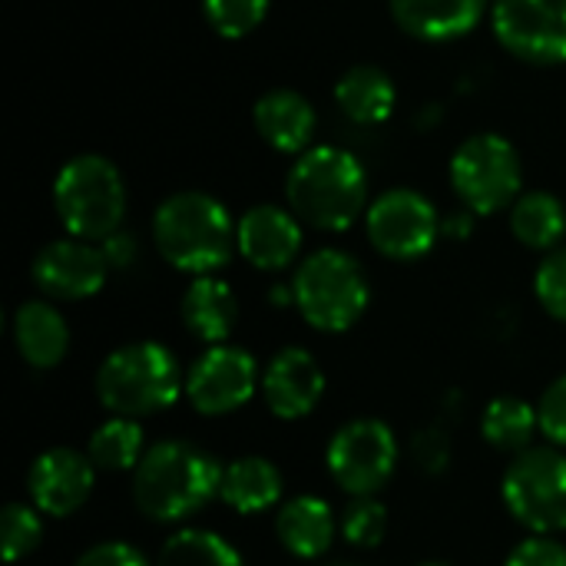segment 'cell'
I'll return each instance as SVG.
<instances>
[{"mask_svg": "<svg viewBox=\"0 0 566 566\" xmlns=\"http://www.w3.org/2000/svg\"><path fill=\"white\" fill-rule=\"evenodd\" d=\"M222 464L189 441L146 448L133 471V504L153 524H182L219 497Z\"/></svg>", "mask_w": 566, "mask_h": 566, "instance_id": "6da1fadb", "label": "cell"}, {"mask_svg": "<svg viewBox=\"0 0 566 566\" xmlns=\"http://www.w3.org/2000/svg\"><path fill=\"white\" fill-rule=\"evenodd\" d=\"M159 255L186 275H216L239 249V222L206 192H176L153 216Z\"/></svg>", "mask_w": 566, "mask_h": 566, "instance_id": "7a4b0ae2", "label": "cell"}, {"mask_svg": "<svg viewBox=\"0 0 566 566\" xmlns=\"http://www.w3.org/2000/svg\"><path fill=\"white\" fill-rule=\"evenodd\" d=\"M285 199L298 222L322 232H345L368 212L365 166L348 149L315 146L295 159L285 179Z\"/></svg>", "mask_w": 566, "mask_h": 566, "instance_id": "3957f363", "label": "cell"}, {"mask_svg": "<svg viewBox=\"0 0 566 566\" xmlns=\"http://www.w3.org/2000/svg\"><path fill=\"white\" fill-rule=\"evenodd\" d=\"M99 405L116 418H146L172 408L186 391L176 355L159 342H129L109 352L93 378Z\"/></svg>", "mask_w": 566, "mask_h": 566, "instance_id": "277c9868", "label": "cell"}, {"mask_svg": "<svg viewBox=\"0 0 566 566\" xmlns=\"http://www.w3.org/2000/svg\"><path fill=\"white\" fill-rule=\"evenodd\" d=\"M295 308L322 335L355 328L371 302V285L361 262L342 249H318L298 262L292 279Z\"/></svg>", "mask_w": 566, "mask_h": 566, "instance_id": "5b68a950", "label": "cell"}, {"mask_svg": "<svg viewBox=\"0 0 566 566\" xmlns=\"http://www.w3.org/2000/svg\"><path fill=\"white\" fill-rule=\"evenodd\" d=\"M53 209L73 239H109L119 232L126 216V186L119 169L96 153L73 156L53 179Z\"/></svg>", "mask_w": 566, "mask_h": 566, "instance_id": "8992f818", "label": "cell"}, {"mask_svg": "<svg viewBox=\"0 0 566 566\" xmlns=\"http://www.w3.org/2000/svg\"><path fill=\"white\" fill-rule=\"evenodd\" d=\"M507 514L531 534L557 537L566 531V454L560 448H527L501 481Z\"/></svg>", "mask_w": 566, "mask_h": 566, "instance_id": "52a82bcc", "label": "cell"}, {"mask_svg": "<svg viewBox=\"0 0 566 566\" xmlns=\"http://www.w3.org/2000/svg\"><path fill=\"white\" fill-rule=\"evenodd\" d=\"M524 166L511 139L478 133L464 139L451 159V189L474 216H494L521 199Z\"/></svg>", "mask_w": 566, "mask_h": 566, "instance_id": "ba28073f", "label": "cell"}, {"mask_svg": "<svg viewBox=\"0 0 566 566\" xmlns=\"http://www.w3.org/2000/svg\"><path fill=\"white\" fill-rule=\"evenodd\" d=\"M398 438L381 418H355L342 424L325 451L332 481L348 497H378L398 471Z\"/></svg>", "mask_w": 566, "mask_h": 566, "instance_id": "9c48e42d", "label": "cell"}, {"mask_svg": "<svg viewBox=\"0 0 566 566\" xmlns=\"http://www.w3.org/2000/svg\"><path fill=\"white\" fill-rule=\"evenodd\" d=\"M368 242L395 262L428 255L441 235V216L431 199L415 189H388L365 212Z\"/></svg>", "mask_w": 566, "mask_h": 566, "instance_id": "30bf717a", "label": "cell"}, {"mask_svg": "<svg viewBox=\"0 0 566 566\" xmlns=\"http://www.w3.org/2000/svg\"><path fill=\"white\" fill-rule=\"evenodd\" d=\"M255 391H262L259 361L239 345H209L186 371V398L206 418L245 408Z\"/></svg>", "mask_w": 566, "mask_h": 566, "instance_id": "8fae6325", "label": "cell"}, {"mask_svg": "<svg viewBox=\"0 0 566 566\" xmlns=\"http://www.w3.org/2000/svg\"><path fill=\"white\" fill-rule=\"evenodd\" d=\"M494 36L537 66L566 63V0H494Z\"/></svg>", "mask_w": 566, "mask_h": 566, "instance_id": "7c38bea8", "label": "cell"}, {"mask_svg": "<svg viewBox=\"0 0 566 566\" xmlns=\"http://www.w3.org/2000/svg\"><path fill=\"white\" fill-rule=\"evenodd\" d=\"M106 272H109V262L103 249L73 235L46 242L30 265L33 285L53 302L93 298L106 285Z\"/></svg>", "mask_w": 566, "mask_h": 566, "instance_id": "4fadbf2b", "label": "cell"}, {"mask_svg": "<svg viewBox=\"0 0 566 566\" xmlns=\"http://www.w3.org/2000/svg\"><path fill=\"white\" fill-rule=\"evenodd\" d=\"M96 488V464L90 454L73 448H46L27 471V494L30 504L46 517H70L76 514Z\"/></svg>", "mask_w": 566, "mask_h": 566, "instance_id": "5bb4252c", "label": "cell"}, {"mask_svg": "<svg viewBox=\"0 0 566 566\" xmlns=\"http://www.w3.org/2000/svg\"><path fill=\"white\" fill-rule=\"evenodd\" d=\"M325 395V371L308 348L289 345L272 355L262 371V398L265 408L282 421L308 418Z\"/></svg>", "mask_w": 566, "mask_h": 566, "instance_id": "9a60e30c", "label": "cell"}, {"mask_svg": "<svg viewBox=\"0 0 566 566\" xmlns=\"http://www.w3.org/2000/svg\"><path fill=\"white\" fill-rule=\"evenodd\" d=\"M302 252V222L282 206H252L239 219V255L259 272H282Z\"/></svg>", "mask_w": 566, "mask_h": 566, "instance_id": "2e32d148", "label": "cell"}, {"mask_svg": "<svg viewBox=\"0 0 566 566\" xmlns=\"http://www.w3.org/2000/svg\"><path fill=\"white\" fill-rule=\"evenodd\" d=\"M338 534L342 527L335 511L315 494H298L285 501L275 514V537L298 560H318Z\"/></svg>", "mask_w": 566, "mask_h": 566, "instance_id": "e0dca14e", "label": "cell"}, {"mask_svg": "<svg viewBox=\"0 0 566 566\" xmlns=\"http://www.w3.org/2000/svg\"><path fill=\"white\" fill-rule=\"evenodd\" d=\"M488 0H391L395 23L428 43H448L471 33L484 17Z\"/></svg>", "mask_w": 566, "mask_h": 566, "instance_id": "ac0fdd59", "label": "cell"}, {"mask_svg": "<svg viewBox=\"0 0 566 566\" xmlns=\"http://www.w3.org/2000/svg\"><path fill=\"white\" fill-rule=\"evenodd\" d=\"M259 136L279 153H308L315 136V109L295 90H269L252 109Z\"/></svg>", "mask_w": 566, "mask_h": 566, "instance_id": "d6986e66", "label": "cell"}, {"mask_svg": "<svg viewBox=\"0 0 566 566\" xmlns=\"http://www.w3.org/2000/svg\"><path fill=\"white\" fill-rule=\"evenodd\" d=\"M182 325L189 328L192 338L206 342V345H226V338L232 335L235 322H239V302L229 282L216 279V275H199L189 282V289L182 292Z\"/></svg>", "mask_w": 566, "mask_h": 566, "instance_id": "ffe728a7", "label": "cell"}, {"mask_svg": "<svg viewBox=\"0 0 566 566\" xmlns=\"http://www.w3.org/2000/svg\"><path fill=\"white\" fill-rule=\"evenodd\" d=\"M13 345L30 368L36 371L56 368L70 352L66 318L50 302H40V298L23 302L13 312Z\"/></svg>", "mask_w": 566, "mask_h": 566, "instance_id": "44dd1931", "label": "cell"}, {"mask_svg": "<svg viewBox=\"0 0 566 566\" xmlns=\"http://www.w3.org/2000/svg\"><path fill=\"white\" fill-rule=\"evenodd\" d=\"M285 481L282 471L259 454L239 458L222 468V484H219V501L232 507L235 514H265L282 501Z\"/></svg>", "mask_w": 566, "mask_h": 566, "instance_id": "7402d4cb", "label": "cell"}, {"mask_svg": "<svg viewBox=\"0 0 566 566\" xmlns=\"http://www.w3.org/2000/svg\"><path fill=\"white\" fill-rule=\"evenodd\" d=\"M395 99H398V90L391 76L378 66H352L335 86V103L358 126L385 123L395 113Z\"/></svg>", "mask_w": 566, "mask_h": 566, "instance_id": "603a6c76", "label": "cell"}, {"mask_svg": "<svg viewBox=\"0 0 566 566\" xmlns=\"http://www.w3.org/2000/svg\"><path fill=\"white\" fill-rule=\"evenodd\" d=\"M511 232L521 245L534 252L560 249L566 235V209L554 192L534 189L511 206Z\"/></svg>", "mask_w": 566, "mask_h": 566, "instance_id": "cb8c5ba5", "label": "cell"}, {"mask_svg": "<svg viewBox=\"0 0 566 566\" xmlns=\"http://www.w3.org/2000/svg\"><path fill=\"white\" fill-rule=\"evenodd\" d=\"M537 431H541L537 408L514 395H501V398L488 401V408L481 415V434L501 454H514V458L524 454L527 448H534L531 441Z\"/></svg>", "mask_w": 566, "mask_h": 566, "instance_id": "d4e9b609", "label": "cell"}, {"mask_svg": "<svg viewBox=\"0 0 566 566\" xmlns=\"http://www.w3.org/2000/svg\"><path fill=\"white\" fill-rule=\"evenodd\" d=\"M90 461L96 464V471H136V464L146 454V438L136 418H109L103 421L86 444Z\"/></svg>", "mask_w": 566, "mask_h": 566, "instance_id": "484cf974", "label": "cell"}, {"mask_svg": "<svg viewBox=\"0 0 566 566\" xmlns=\"http://www.w3.org/2000/svg\"><path fill=\"white\" fill-rule=\"evenodd\" d=\"M153 566H245V560L222 534L186 527L159 547Z\"/></svg>", "mask_w": 566, "mask_h": 566, "instance_id": "4316f807", "label": "cell"}, {"mask_svg": "<svg viewBox=\"0 0 566 566\" xmlns=\"http://www.w3.org/2000/svg\"><path fill=\"white\" fill-rule=\"evenodd\" d=\"M0 547H3V560L13 566L17 560L30 557L40 541H43V521L40 511L33 504H7L3 507V524H0Z\"/></svg>", "mask_w": 566, "mask_h": 566, "instance_id": "83f0119b", "label": "cell"}, {"mask_svg": "<svg viewBox=\"0 0 566 566\" xmlns=\"http://www.w3.org/2000/svg\"><path fill=\"white\" fill-rule=\"evenodd\" d=\"M338 527H342L345 544L371 551L388 534V507L378 497H352V504L345 507Z\"/></svg>", "mask_w": 566, "mask_h": 566, "instance_id": "f1b7e54d", "label": "cell"}, {"mask_svg": "<svg viewBox=\"0 0 566 566\" xmlns=\"http://www.w3.org/2000/svg\"><path fill=\"white\" fill-rule=\"evenodd\" d=\"M202 13L219 36L239 40L265 20L269 0H202Z\"/></svg>", "mask_w": 566, "mask_h": 566, "instance_id": "f546056e", "label": "cell"}, {"mask_svg": "<svg viewBox=\"0 0 566 566\" xmlns=\"http://www.w3.org/2000/svg\"><path fill=\"white\" fill-rule=\"evenodd\" d=\"M534 292H537L541 308L566 325V245L547 252V259L541 262L534 275Z\"/></svg>", "mask_w": 566, "mask_h": 566, "instance_id": "4dcf8cb0", "label": "cell"}, {"mask_svg": "<svg viewBox=\"0 0 566 566\" xmlns=\"http://www.w3.org/2000/svg\"><path fill=\"white\" fill-rule=\"evenodd\" d=\"M537 421H541V434L554 444L566 448V375L547 385V391L537 401Z\"/></svg>", "mask_w": 566, "mask_h": 566, "instance_id": "1f68e13d", "label": "cell"}, {"mask_svg": "<svg viewBox=\"0 0 566 566\" xmlns=\"http://www.w3.org/2000/svg\"><path fill=\"white\" fill-rule=\"evenodd\" d=\"M504 566H566V547L557 537L531 534L507 554Z\"/></svg>", "mask_w": 566, "mask_h": 566, "instance_id": "d6a6232c", "label": "cell"}, {"mask_svg": "<svg viewBox=\"0 0 566 566\" xmlns=\"http://www.w3.org/2000/svg\"><path fill=\"white\" fill-rule=\"evenodd\" d=\"M73 566H153L133 544H123V541H103V544H93L86 547Z\"/></svg>", "mask_w": 566, "mask_h": 566, "instance_id": "836d02e7", "label": "cell"}, {"mask_svg": "<svg viewBox=\"0 0 566 566\" xmlns=\"http://www.w3.org/2000/svg\"><path fill=\"white\" fill-rule=\"evenodd\" d=\"M415 461L428 474H441L451 461V441L441 428H424L415 434Z\"/></svg>", "mask_w": 566, "mask_h": 566, "instance_id": "e575fe53", "label": "cell"}, {"mask_svg": "<svg viewBox=\"0 0 566 566\" xmlns=\"http://www.w3.org/2000/svg\"><path fill=\"white\" fill-rule=\"evenodd\" d=\"M99 249H103L109 269H123V265H129L136 259V242L126 232H113L109 239L99 242Z\"/></svg>", "mask_w": 566, "mask_h": 566, "instance_id": "d590c367", "label": "cell"}, {"mask_svg": "<svg viewBox=\"0 0 566 566\" xmlns=\"http://www.w3.org/2000/svg\"><path fill=\"white\" fill-rule=\"evenodd\" d=\"M471 226H474V212H461V216H451V219H441V232L444 235H454V239H468L471 235Z\"/></svg>", "mask_w": 566, "mask_h": 566, "instance_id": "8d00e7d4", "label": "cell"}, {"mask_svg": "<svg viewBox=\"0 0 566 566\" xmlns=\"http://www.w3.org/2000/svg\"><path fill=\"white\" fill-rule=\"evenodd\" d=\"M418 566H451V564H441V560H428V564H418Z\"/></svg>", "mask_w": 566, "mask_h": 566, "instance_id": "74e56055", "label": "cell"}, {"mask_svg": "<svg viewBox=\"0 0 566 566\" xmlns=\"http://www.w3.org/2000/svg\"><path fill=\"white\" fill-rule=\"evenodd\" d=\"M335 566H345V564H335Z\"/></svg>", "mask_w": 566, "mask_h": 566, "instance_id": "f35d334b", "label": "cell"}]
</instances>
